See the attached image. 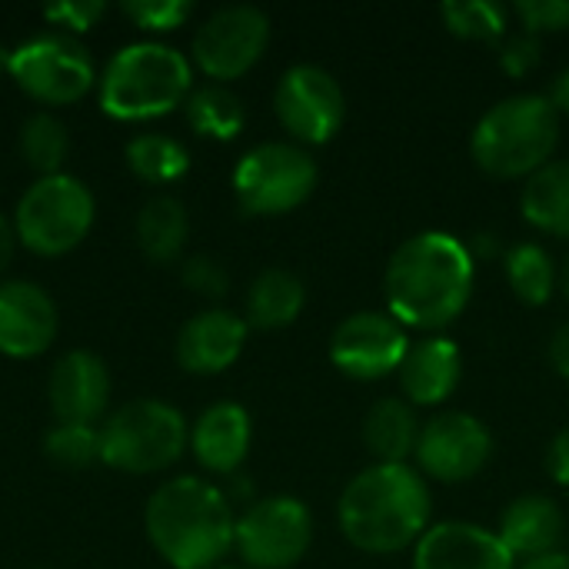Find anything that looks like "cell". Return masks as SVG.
<instances>
[{
	"instance_id": "b9f144b4",
	"label": "cell",
	"mask_w": 569,
	"mask_h": 569,
	"mask_svg": "<svg viewBox=\"0 0 569 569\" xmlns=\"http://www.w3.org/2000/svg\"><path fill=\"white\" fill-rule=\"evenodd\" d=\"M560 290L567 293V300H569V253H567V260H563V267H560Z\"/></svg>"
},
{
	"instance_id": "5b68a950",
	"label": "cell",
	"mask_w": 569,
	"mask_h": 569,
	"mask_svg": "<svg viewBox=\"0 0 569 569\" xmlns=\"http://www.w3.org/2000/svg\"><path fill=\"white\" fill-rule=\"evenodd\" d=\"M190 90L193 67L177 47L137 40L107 60L100 77V110L113 120H157L187 103Z\"/></svg>"
},
{
	"instance_id": "9c48e42d",
	"label": "cell",
	"mask_w": 569,
	"mask_h": 569,
	"mask_svg": "<svg viewBox=\"0 0 569 569\" xmlns=\"http://www.w3.org/2000/svg\"><path fill=\"white\" fill-rule=\"evenodd\" d=\"M10 77L27 97L47 107H63L80 100L97 83V67L90 50L73 33L50 30L13 47Z\"/></svg>"
},
{
	"instance_id": "cb8c5ba5",
	"label": "cell",
	"mask_w": 569,
	"mask_h": 569,
	"mask_svg": "<svg viewBox=\"0 0 569 569\" xmlns=\"http://www.w3.org/2000/svg\"><path fill=\"white\" fill-rule=\"evenodd\" d=\"M520 210L530 227L569 240V160H550L523 183Z\"/></svg>"
},
{
	"instance_id": "d6a6232c",
	"label": "cell",
	"mask_w": 569,
	"mask_h": 569,
	"mask_svg": "<svg viewBox=\"0 0 569 569\" xmlns=\"http://www.w3.org/2000/svg\"><path fill=\"white\" fill-rule=\"evenodd\" d=\"M513 10H517L523 30L533 37L569 30V0H520Z\"/></svg>"
},
{
	"instance_id": "1f68e13d",
	"label": "cell",
	"mask_w": 569,
	"mask_h": 569,
	"mask_svg": "<svg viewBox=\"0 0 569 569\" xmlns=\"http://www.w3.org/2000/svg\"><path fill=\"white\" fill-rule=\"evenodd\" d=\"M120 10L140 30L167 33V30H177L180 23H187V17L193 13V3H187V0H123Z\"/></svg>"
},
{
	"instance_id": "4dcf8cb0",
	"label": "cell",
	"mask_w": 569,
	"mask_h": 569,
	"mask_svg": "<svg viewBox=\"0 0 569 569\" xmlns=\"http://www.w3.org/2000/svg\"><path fill=\"white\" fill-rule=\"evenodd\" d=\"M43 450L60 467H70V470L90 467L93 460H100V430L80 427V423H57L47 433Z\"/></svg>"
},
{
	"instance_id": "d590c367",
	"label": "cell",
	"mask_w": 569,
	"mask_h": 569,
	"mask_svg": "<svg viewBox=\"0 0 569 569\" xmlns=\"http://www.w3.org/2000/svg\"><path fill=\"white\" fill-rule=\"evenodd\" d=\"M540 53H543L540 37H533V33L523 30V33H517V37H510V40L503 43V50H500V67H503L510 77H527L530 70H537Z\"/></svg>"
},
{
	"instance_id": "836d02e7",
	"label": "cell",
	"mask_w": 569,
	"mask_h": 569,
	"mask_svg": "<svg viewBox=\"0 0 569 569\" xmlns=\"http://www.w3.org/2000/svg\"><path fill=\"white\" fill-rule=\"evenodd\" d=\"M107 13V3L103 0H63V3H53L43 10V17L57 27H63V33H83L90 30L100 17Z\"/></svg>"
},
{
	"instance_id": "83f0119b",
	"label": "cell",
	"mask_w": 569,
	"mask_h": 569,
	"mask_svg": "<svg viewBox=\"0 0 569 569\" xmlns=\"http://www.w3.org/2000/svg\"><path fill=\"white\" fill-rule=\"evenodd\" d=\"M127 167L147 183H173L190 170V153L167 133H140L127 143Z\"/></svg>"
},
{
	"instance_id": "74e56055",
	"label": "cell",
	"mask_w": 569,
	"mask_h": 569,
	"mask_svg": "<svg viewBox=\"0 0 569 569\" xmlns=\"http://www.w3.org/2000/svg\"><path fill=\"white\" fill-rule=\"evenodd\" d=\"M550 363L563 380H569V323H563L550 340Z\"/></svg>"
},
{
	"instance_id": "8992f818",
	"label": "cell",
	"mask_w": 569,
	"mask_h": 569,
	"mask_svg": "<svg viewBox=\"0 0 569 569\" xmlns=\"http://www.w3.org/2000/svg\"><path fill=\"white\" fill-rule=\"evenodd\" d=\"M190 443L183 413L163 400H130L100 427V460L120 473H157Z\"/></svg>"
},
{
	"instance_id": "f35d334b",
	"label": "cell",
	"mask_w": 569,
	"mask_h": 569,
	"mask_svg": "<svg viewBox=\"0 0 569 569\" xmlns=\"http://www.w3.org/2000/svg\"><path fill=\"white\" fill-rule=\"evenodd\" d=\"M550 103L557 107V113H569V67L557 73V80L550 87Z\"/></svg>"
},
{
	"instance_id": "d6986e66",
	"label": "cell",
	"mask_w": 569,
	"mask_h": 569,
	"mask_svg": "<svg viewBox=\"0 0 569 569\" xmlns=\"http://www.w3.org/2000/svg\"><path fill=\"white\" fill-rule=\"evenodd\" d=\"M397 373H400V390L410 400V407H437L457 393L463 380V357L450 337L433 333V337L410 343Z\"/></svg>"
},
{
	"instance_id": "e575fe53",
	"label": "cell",
	"mask_w": 569,
	"mask_h": 569,
	"mask_svg": "<svg viewBox=\"0 0 569 569\" xmlns=\"http://www.w3.org/2000/svg\"><path fill=\"white\" fill-rule=\"evenodd\" d=\"M180 277H183V283H187L193 293L210 297V300H220V297L227 293V287H230L227 270H223L213 257H190V260L183 263Z\"/></svg>"
},
{
	"instance_id": "6da1fadb",
	"label": "cell",
	"mask_w": 569,
	"mask_h": 569,
	"mask_svg": "<svg viewBox=\"0 0 569 569\" xmlns=\"http://www.w3.org/2000/svg\"><path fill=\"white\" fill-rule=\"evenodd\" d=\"M473 280L470 247L447 230H423L403 240L383 270L387 313L403 327L437 333L467 310Z\"/></svg>"
},
{
	"instance_id": "ee69618b",
	"label": "cell",
	"mask_w": 569,
	"mask_h": 569,
	"mask_svg": "<svg viewBox=\"0 0 569 569\" xmlns=\"http://www.w3.org/2000/svg\"><path fill=\"white\" fill-rule=\"evenodd\" d=\"M217 569H250V567H217Z\"/></svg>"
},
{
	"instance_id": "5bb4252c",
	"label": "cell",
	"mask_w": 569,
	"mask_h": 569,
	"mask_svg": "<svg viewBox=\"0 0 569 569\" xmlns=\"http://www.w3.org/2000/svg\"><path fill=\"white\" fill-rule=\"evenodd\" d=\"M407 350H410L407 327L380 310H360V313L343 317L330 337L333 367L343 377L363 380V383L397 373Z\"/></svg>"
},
{
	"instance_id": "ac0fdd59",
	"label": "cell",
	"mask_w": 569,
	"mask_h": 569,
	"mask_svg": "<svg viewBox=\"0 0 569 569\" xmlns=\"http://www.w3.org/2000/svg\"><path fill=\"white\" fill-rule=\"evenodd\" d=\"M247 330V320L230 310H203L177 333V363L197 377L223 373L243 353Z\"/></svg>"
},
{
	"instance_id": "4316f807",
	"label": "cell",
	"mask_w": 569,
	"mask_h": 569,
	"mask_svg": "<svg viewBox=\"0 0 569 569\" xmlns=\"http://www.w3.org/2000/svg\"><path fill=\"white\" fill-rule=\"evenodd\" d=\"M507 283L527 307H543L550 303L557 283H560V267L540 243H517L503 257Z\"/></svg>"
},
{
	"instance_id": "30bf717a",
	"label": "cell",
	"mask_w": 569,
	"mask_h": 569,
	"mask_svg": "<svg viewBox=\"0 0 569 569\" xmlns=\"http://www.w3.org/2000/svg\"><path fill=\"white\" fill-rule=\"evenodd\" d=\"M313 543V517L297 497H267L237 517L233 550L250 569H293Z\"/></svg>"
},
{
	"instance_id": "4fadbf2b",
	"label": "cell",
	"mask_w": 569,
	"mask_h": 569,
	"mask_svg": "<svg viewBox=\"0 0 569 569\" xmlns=\"http://www.w3.org/2000/svg\"><path fill=\"white\" fill-rule=\"evenodd\" d=\"M413 457L430 480L463 483L487 470L493 457V437L480 417L463 410H447L420 427Z\"/></svg>"
},
{
	"instance_id": "f1b7e54d",
	"label": "cell",
	"mask_w": 569,
	"mask_h": 569,
	"mask_svg": "<svg viewBox=\"0 0 569 569\" xmlns=\"http://www.w3.org/2000/svg\"><path fill=\"white\" fill-rule=\"evenodd\" d=\"M67 150H70V137H67V127L60 123V117L47 113V110H37L23 120L20 127V153L27 160L30 170H37L40 177H53V173H63V160H67Z\"/></svg>"
},
{
	"instance_id": "ba28073f",
	"label": "cell",
	"mask_w": 569,
	"mask_h": 569,
	"mask_svg": "<svg viewBox=\"0 0 569 569\" xmlns=\"http://www.w3.org/2000/svg\"><path fill=\"white\" fill-rule=\"evenodd\" d=\"M317 177V160L300 143L270 140L240 157L233 167V193L243 213L280 217L310 200Z\"/></svg>"
},
{
	"instance_id": "8d00e7d4",
	"label": "cell",
	"mask_w": 569,
	"mask_h": 569,
	"mask_svg": "<svg viewBox=\"0 0 569 569\" xmlns=\"http://www.w3.org/2000/svg\"><path fill=\"white\" fill-rule=\"evenodd\" d=\"M547 473L553 483L569 487V427H563L547 447Z\"/></svg>"
},
{
	"instance_id": "7bdbcfd3",
	"label": "cell",
	"mask_w": 569,
	"mask_h": 569,
	"mask_svg": "<svg viewBox=\"0 0 569 569\" xmlns=\"http://www.w3.org/2000/svg\"><path fill=\"white\" fill-rule=\"evenodd\" d=\"M10 53H13V50H7V47L0 43V73H10Z\"/></svg>"
},
{
	"instance_id": "7402d4cb",
	"label": "cell",
	"mask_w": 569,
	"mask_h": 569,
	"mask_svg": "<svg viewBox=\"0 0 569 569\" xmlns=\"http://www.w3.org/2000/svg\"><path fill=\"white\" fill-rule=\"evenodd\" d=\"M420 420L400 397H383L363 417V447L377 463H407L417 453Z\"/></svg>"
},
{
	"instance_id": "f546056e",
	"label": "cell",
	"mask_w": 569,
	"mask_h": 569,
	"mask_svg": "<svg viewBox=\"0 0 569 569\" xmlns=\"http://www.w3.org/2000/svg\"><path fill=\"white\" fill-rule=\"evenodd\" d=\"M440 17L453 37L480 43L500 40L510 23V10L497 0H447L440 7Z\"/></svg>"
},
{
	"instance_id": "ffe728a7",
	"label": "cell",
	"mask_w": 569,
	"mask_h": 569,
	"mask_svg": "<svg viewBox=\"0 0 569 569\" xmlns=\"http://www.w3.org/2000/svg\"><path fill=\"white\" fill-rule=\"evenodd\" d=\"M253 423L250 413L240 403H213L200 413V420L190 427V450L197 463L210 473H237L240 463L250 453Z\"/></svg>"
},
{
	"instance_id": "52a82bcc",
	"label": "cell",
	"mask_w": 569,
	"mask_h": 569,
	"mask_svg": "<svg viewBox=\"0 0 569 569\" xmlns=\"http://www.w3.org/2000/svg\"><path fill=\"white\" fill-rule=\"evenodd\" d=\"M93 227V193L83 180L70 173L37 177V183L20 197L13 213L17 240L40 253H70Z\"/></svg>"
},
{
	"instance_id": "ab89813d",
	"label": "cell",
	"mask_w": 569,
	"mask_h": 569,
	"mask_svg": "<svg viewBox=\"0 0 569 569\" xmlns=\"http://www.w3.org/2000/svg\"><path fill=\"white\" fill-rule=\"evenodd\" d=\"M13 243H17V230H13V223L0 213V270L10 263V257H13Z\"/></svg>"
},
{
	"instance_id": "3957f363",
	"label": "cell",
	"mask_w": 569,
	"mask_h": 569,
	"mask_svg": "<svg viewBox=\"0 0 569 569\" xmlns=\"http://www.w3.org/2000/svg\"><path fill=\"white\" fill-rule=\"evenodd\" d=\"M143 527L153 550L173 569H217L233 550L237 517L213 483L177 477L153 490Z\"/></svg>"
},
{
	"instance_id": "484cf974",
	"label": "cell",
	"mask_w": 569,
	"mask_h": 569,
	"mask_svg": "<svg viewBox=\"0 0 569 569\" xmlns=\"http://www.w3.org/2000/svg\"><path fill=\"white\" fill-rule=\"evenodd\" d=\"M183 110H187V123L210 140H233L247 123L243 100L223 83H207L190 90Z\"/></svg>"
},
{
	"instance_id": "d4e9b609",
	"label": "cell",
	"mask_w": 569,
	"mask_h": 569,
	"mask_svg": "<svg viewBox=\"0 0 569 569\" xmlns=\"http://www.w3.org/2000/svg\"><path fill=\"white\" fill-rule=\"evenodd\" d=\"M187 233H190L187 207L170 193L150 197L137 213V243L153 263H173L187 243Z\"/></svg>"
},
{
	"instance_id": "277c9868",
	"label": "cell",
	"mask_w": 569,
	"mask_h": 569,
	"mask_svg": "<svg viewBox=\"0 0 569 569\" xmlns=\"http://www.w3.org/2000/svg\"><path fill=\"white\" fill-rule=\"evenodd\" d=\"M560 143V113L543 93H517L493 103L470 133L477 167L497 180L533 177Z\"/></svg>"
},
{
	"instance_id": "e0dca14e",
	"label": "cell",
	"mask_w": 569,
	"mask_h": 569,
	"mask_svg": "<svg viewBox=\"0 0 569 569\" xmlns=\"http://www.w3.org/2000/svg\"><path fill=\"white\" fill-rule=\"evenodd\" d=\"M50 410L57 423L93 427L110 400V373L107 363L90 350H70L53 363L50 373Z\"/></svg>"
},
{
	"instance_id": "2e32d148",
	"label": "cell",
	"mask_w": 569,
	"mask_h": 569,
	"mask_svg": "<svg viewBox=\"0 0 569 569\" xmlns=\"http://www.w3.org/2000/svg\"><path fill=\"white\" fill-rule=\"evenodd\" d=\"M57 337V307L30 280L0 283V353L13 360L40 357Z\"/></svg>"
},
{
	"instance_id": "8fae6325",
	"label": "cell",
	"mask_w": 569,
	"mask_h": 569,
	"mask_svg": "<svg viewBox=\"0 0 569 569\" xmlns=\"http://www.w3.org/2000/svg\"><path fill=\"white\" fill-rule=\"evenodd\" d=\"M270 43V17L250 3H230L213 10L193 33V63L210 80L243 77Z\"/></svg>"
},
{
	"instance_id": "9a60e30c",
	"label": "cell",
	"mask_w": 569,
	"mask_h": 569,
	"mask_svg": "<svg viewBox=\"0 0 569 569\" xmlns=\"http://www.w3.org/2000/svg\"><path fill=\"white\" fill-rule=\"evenodd\" d=\"M413 569H517V560L487 527L443 520L413 547Z\"/></svg>"
},
{
	"instance_id": "7c38bea8",
	"label": "cell",
	"mask_w": 569,
	"mask_h": 569,
	"mask_svg": "<svg viewBox=\"0 0 569 569\" xmlns=\"http://www.w3.org/2000/svg\"><path fill=\"white\" fill-rule=\"evenodd\" d=\"M273 110L293 140L327 143L343 127L347 97L330 70L317 63H297L280 77L273 90Z\"/></svg>"
},
{
	"instance_id": "603a6c76",
	"label": "cell",
	"mask_w": 569,
	"mask_h": 569,
	"mask_svg": "<svg viewBox=\"0 0 569 569\" xmlns=\"http://www.w3.org/2000/svg\"><path fill=\"white\" fill-rule=\"evenodd\" d=\"M303 303H307L303 280L283 267H270L257 273V280L247 290V327L283 330L303 313Z\"/></svg>"
},
{
	"instance_id": "60d3db41",
	"label": "cell",
	"mask_w": 569,
	"mask_h": 569,
	"mask_svg": "<svg viewBox=\"0 0 569 569\" xmlns=\"http://www.w3.org/2000/svg\"><path fill=\"white\" fill-rule=\"evenodd\" d=\"M520 569H569V553H547V557H537V560H527Z\"/></svg>"
},
{
	"instance_id": "44dd1931",
	"label": "cell",
	"mask_w": 569,
	"mask_h": 569,
	"mask_svg": "<svg viewBox=\"0 0 569 569\" xmlns=\"http://www.w3.org/2000/svg\"><path fill=\"white\" fill-rule=\"evenodd\" d=\"M563 533H567V517H563L560 503L543 493L517 497L503 510L500 530H497V537L503 540L510 557L513 560L523 557V563L557 553V547L563 543Z\"/></svg>"
},
{
	"instance_id": "7a4b0ae2",
	"label": "cell",
	"mask_w": 569,
	"mask_h": 569,
	"mask_svg": "<svg viewBox=\"0 0 569 569\" xmlns=\"http://www.w3.org/2000/svg\"><path fill=\"white\" fill-rule=\"evenodd\" d=\"M433 497L410 463H373L357 473L337 503V523L360 553L387 557L420 543L430 530Z\"/></svg>"
}]
</instances>
